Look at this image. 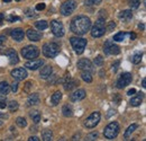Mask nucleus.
<instances>
[{
  "label": "nucleus",
  "mask_w": 146,
  "mask_h": 141,
  "mask_svg": "<svg viewBox=\"0 0 146 141\" xmlns=\"http://www.w3.org/2000/svg\"><path fill=\"white\" fill-rule=\"evenodd\" d=\"M91 28V20L90 18L87 16H76L72 19L71 25H70V30L76 35H84L87 34Z\"/></svg>",
  "instance_id": "nucleus-1"
},
{
  "label": "nucleus",
  "mask_w": 146,
  "mask_h": 141,
  "mask_svg": "<svg viewBox=\"0 0 146 141\" xmlns=\"http://www.w3.org/2000/svg\"><path fill=\"white\" fill-rule=\"evenodd\" d=\"M43 54L45 58H48V59H52L55 58L58 53H60V45L57 43L54 42H51V43H45L43 45Z\"/></svg>",
  "instance_id": "nucleus-2"
},
{
  "label": "nucleus",
  "mask_w": 146,
  "mask_h": 141,
  "mask_svg": "<svg viewBox=\"0 0 146 141\" xmlns=\"http://www.w3.org/2000/svg\"><path fill=\"white\" fill-rule=\"evenodd\" d=\"M106 33V23H105V18H98V20L96 21V24L93 25L91 30L92 37H101L105 35Z\"/></svg>",
  "instance_id": "nucleus-3"
},
{
  "label": "nucleus",
  "mask_w": 146,
  "mask_h": 141,
  "mask_svg": "<svg viewBox=\"0 0 146 141\" xmlns=\"http://www.w3.org/2000/svg\"><path fill=\"white\" fill-rule=\"evenodd\" d=\"M71 45H72L73 50L76 54H82L84 52V49L87 46V40L83 37H71L70 38Z\"/></svg>",
  "instance_id": "nucleus-4"
},
{
  "label": "nucleus",
  "mask_w": 146,
  "mask_h": 141,
  "mask_svg": "<svg viewBox=\"0 0 146 141\" xmlns=\"http://www.w3.org/2000/svg\"><path fill=\"white\" fill-rule=\"evenodd\" d=\"M119 130H120V128H119V124L117 122H110L104 130V136L106 139L112 140L118 136Z\"/></svg>",
  "instance_id": "nucleus-5"
},
{
  "label": "nucleus",
  "mask_w": 146,
  "mask_h": 141,
  "mask_svg": "<svg viewBox=\"0 0 146 141\" xmlns=\"http://www.w3.org/2000/svg\"><path fill=\"white\" fill-rule=\"evenodd\" d=\"M21 55L27 60H34L39 55V49L34 45H27L21 49Z\"/></svg>",
  "instance_id": "nucleus-6"
},
{
  "label": "nucleus",
  "mask_w": 146,
  "mask_h": 141,
  "mask_svg": "<svg viewBox=\"0 0 146 141\" xmlns=\"http://www.w3.org/2000/svg\"><path fill=\"white\" fill-rule=\"evenodd\" d=\"M75 8H76V1L75 0H68L64 3H62L60 11L63 16H69L75 10Z\"/></svg>",
  "instance_id": "nucleus-7"
},
{
  "label": "nucleus",
  "mask_w": 146,
  "mask_h": 141,
  "mask_svg": "<svg viewBox=\"0 0 146 141\" xmlns=\"http://www.w3.org/2000/svg\"><path fill=\"white\" fill-rule=\"evenodd\" d=\"M100 119H101V115L99 112H93L92 114H90L87 120L84 121V126L88 128V129H93L96 128L98 123L100 122Z\"/></svg>",
  "instance_id": "nucleus-8"
},
{
  "label": "nucleus",
  "mask_w": 146,
  "mask_h": 141,
  "mask_svg": "<svg viewBox=\"0 0 146 141\" xmlns=\"http://www.w3.org/2000/svg\"><path fill=\"white\" fill-rule=\"evenodd\" d=\"M104 52L107 55H110V54L117 55L120 53V48L117 44H115L111 40H107L105 42V45H104Z\"/></svg>",
  "instance_id": "nucleus-9"
},
{
  "label": "nucleus",
  "mask_w": 146,
  "mask_h": 141,
  "mask_svg": "<svg viewBox=\"0 0 146 141\" xmlns=\"http://www.w3.org/2000/svg\"><path fill=\"white\" fill-rule=\"evenodd\" d=\"M131 80H133L131 73H129V72L123 73V75L118 78V80H117V88L123 89V88H125V87H127L128 85L131 83Z\"/></svg>",
  "instance_id": "nucleus-10"
},
{
  "label": "nucleus",
  "mask_w": 146,
  "mask_h": 141,
  "mask_svg": "<svg viewBox=\"0 0 146 141\" xmlns=\"http://www.w3.org/2000/svg\"><path fill=\"white\" fill-rule=\"evenodd\" d=\"M51 31L57 37H62V36L64 35V33H65L63 24L61 21H58V20H52L51 21Z\"/></svg>",
  "instance_id": "nucleus-11"
},
{
  "label": "nucleus",
  "mask_w": 146,
  "mask_h": 141,
  "mask_svg": "<svg viewBox=\"0 0 146 141\" xmlns=\"http://www.w3.org/2000/svg\"><path fill=\"white\" fill-rule=\"evenodd\" d=\"M76 67H78V69H80L82 71H90V72L93 71V64H92V62L89 59L79 60L78 63H76Z\"/></svg>",
  "instance_id": "nucleus-12"
},
{
  "label": "nucleus",
  "mask_w": 146,
  "mask_h": 141,
  "mask_svg": "<svg viewBox=\"0 0 146 141\" xmlns=\"http://www.w3.org/2000/svg\"><path fill=\"white\" fill-rule=\"evenodd\" d=\"M11 77L14 78V79H16L17 81H20V80H24V79H26L27 78V71L25 68H17V69H14V70H11Z\"/></svg>",
  "instance_id": "nucleus-13"
},
{
  "label": "nucleus",
  "mask_w": 146,
  "mask_h": 141,
  "mask_svg": "<svg viewBox=\"0 0 146 141\" xmlns=\"http://www.w3.org/2000/svg\"><path fill=\"white\" fill-rule=\"evenodd\" d=\"M62 81H63L64 89H65V90H68V91L72 90L73 88H75V87H76V85H79V84L76 83V80H74V79L71 78V76H70V75H66Z\"/></svg>",
  "instance_id": "nucleus-14"
},
{
  "label": "nucleus",
  "mask_w": 146,
  "mask_h": 141,
  "mask_svg": "<svg viewBox=\"0 0 146 141\" xmlns=\"http://www.w3.org/2000/svg\"><path fill=\"white\" fill-rule=\"evenodd\" d=\"M3 54H6L8 58H9V63L10 64H13V66H15V64H17L19 62V58H18V53L16 52L14 49H8V50H6Z\"/></svg>",
  "instance_id": "nucleus-15"
},
{
  "label": "nucleus",
  "mask_w": 146,
  "mask_h": 141,
  "mask_svg": "<svg viewBox=\"0 0 146 141\" xmlns=\"http://www.w3.org/2000/svg\"><path fill=\"white\" fill-rule=\"evenodd\" d=\"M86 90L84 89H78L75 91H73L72 94L70 95V101L73 103H76V102H80L82 101L84 97H86Z\"/></svg>",
  "instance_id": "nucleus-16"
},
{
  "label": "nucleus",
  "mask_w": 146,
  "mask_h": 141,
  "mask_svg": "<svg viewBox=\"0 0 146 141\" xmlns=\"http://www.w3.org/2000/svg\"><path fill=\"white\" fill-rule=\"evenodd\" d=\"M43 64H44V60H36V59H34V60H32V61H28V62H26L25 63V67L27 68V69H29V70H37V69H39L40 67H43Z\"/></svg>",
  "instance_id": "nucleus-17"
},
{
  "label": "nucleus",
  "mask_w": 146,
  "mask_h": 141,
  "mask_svg": "<svg viewBox=\"0 0 146 141\" xmlns=\"http://www.w3.org/2000/svg\"><path fill=\"white\" fill-rule=\"evenodd\" d=\"M26 35H27L29 41H33V42H38V41H40V38H42V34H40L38 31L32 30V28L27 31Z\"/></svg>",
  "instance_id": "nucleus-18"
},
{
  "label": "nucleus",
  "mask_w": 146,
  "mask_h": 141,
  "mask_svg": "<svg viewBox=\"0 0 146 141\" xmlns=\"http://www.w3.org/2000/svg\"><path fill=\"white\" fill-rule=\"evenodd\" d=\"M10 35H11V37H13L15 41L20 42V41L24 40L25 33H24V31H23L21 28H15V30H11V31H10Z\"/></svg>",
  "instance_id": "nucleus-19"
},
{
  "label": "nucleus",
  "mask_w": 146,
  "mask_h": 141,
  "mask_svg": "<svg viewBox=\"0 0 146 141\" xmlns=\"http://www.w3.org/2000/svg\"><path fill=\"white\" fill-rule=\"evenodd\" d=\"M53 73V68L51 66H45L40 69V72H39V77L42 79H47Z\"/></svg>",
  "instance_id": "nucleus-20"
},
{
  "label": "nucleus",
  "mask_w": 146,
  "mask_h": 141,
  "mask_svg": "<svg viewBox=\"0 0 146 141\" xmlns=\"http://www.w3.org/2000/svg\"><path fill=\"white\" fill-rule=\"evenodd\" d=\"M39 104V95L37 93L34 94H31L28 96V99H27V105L28 106H35Z\"/></svg>",
  "instance_id": "nucleus-21"
},
{
  "label": "nucleus",
  "mask_w": 146,
  "mask_h": 141,
  "mask_svg": "<svg viewBox=\"0 0 146 141\" xmlns=\"http://www.w3.org/2000/svg\"><path fill=\"white\" fill-rule=\"evenodd\" d=\"M139 95L131 97V99L129 101V104L131 106H139L143 102V93H138Z\"/></svg>",
  "instance_id": "nucleus-22"
},
{
  "label": "nucleus",
  "mask_w": 146,
  "mask_h": 141,
  "mask_svg": "<svg viewBox=\"0 0 146 141\" xmlns=\"http://www.w3.org/2000/svg\"><path fill=\"white\" fill-rule=\"evenodd\" d=\"M62 99V93L61 91H55L51 97V104L53 106H56Z\"/></svg>",
  "instance_id": "nucleus-23"
},
{
  "label": "nucleus",
  "mask_w": 146,
  "mask_h": 141,
  "mask_svg": "<svg viewBox=\"0 0 146 141\" xmlns=\"http://www.w3.org/2000/svg\"><path fill=\"white\" fill-rule=\"evenodd\" d=\"M118 17L123 19V20H125V21H128L133 17V13H131V10H123V11L119 13Z\"/></svg>",
  "instance_id": "nucleus-24"
},
{
  "label": "nucleus",
  "mask_w": 146,
  "mask_h": 141,
  "mask_svg": "<svg viewBox=\"0 0 146 141\" xmlns=\"http://www.w3.org/2000/svg\"><path fill=\"white\" fill-rule=\"evenodd\" d=\"M137 128H138V125H137V124H131V125H129V126H128L127 130L125 131V134H124L125 140H128V138L131 136V133H133Z\"/></svg>",
  "instance_id": "nucleus-25"
},
{
  "label": "nucleus",
  "mask_w": 146,
  "mask_h": 141,
  "mask_svg": "<svg viewBox=\"0 0 146 141\" xmlns=\"http://www.w3.org/2000/svg\"><path fill=\"white\" fill-rule=\"evenodd\" d=\"M10 90V86L7 81H1L0 83V94L2 95H7Z\"/></svg>",
  "instance_id": "nucleus-26"
},
{
  "label": "nucleus",
  "mask_w": 146,
  "mask_h": 141,
  "mask_svg": "<svg viewBox=\"0 0 146 141\" xmlns=\"http://www.w3.org/2000/svg\"><path fill=\"white\" fill-rule=\"evenodd\" d=\"M42 138H43V140L44 141L52 140V139H53V132H52L51 130L46 129V130L43 131V133H42Z\"/></svg>",
  "instance_id": "nucleus-27"
},
{
  "label": "nucleus",
  "mask_w": 146,
  "mask_h": 141,
  "mask_svg": "<svg viewBox=\"0 0 146 141\" xmlns=\"http://www.w3.org/2000/svg\"><path fill=\"white\" fill-rule=\"evenodd\" d=\"M62 113H63L64 116H66V117H71V116L73 115L72 107L69 105H64L63 107H62Z\"/></svg>",
  "instance_id": "nucleus-28"
},
{
  "label": "nucleus",
  "mask_w": 146,
  "mask_h": 141,
  "mask_svg": "<svg viewBox=\"0 0 146 141\" xmlns=\"http://www.w3.org/2000/svg\"><path fill=\"white\" fill-rule=\"evenodd\" d=\"M35 26H36L37 30L44 31V30H46V28L48 27V24H47L46 20H39V21H36V23H35Z\"/></svg>",
  "instance_id": "nucleus-29"
},
{
  "label": "nucleus",
  "mask_w": 146,
  "mask_h": 141,
  "mask_svg": "<svg viewBox=\"0 0 146 141\" xmlns=\"http://www.w3.org/2000/svg\"><path fill=\"white\" fill-rule=\"evenodd\" d=\"M29 116L33 119L34 123L37 124L39 121H40V114H39L38 111H32V112H29Z\"/></svg>",
  "instance_id": "nucleus-30"
},
{
  "label": "nucleus",
  "mask_w": 146,
  "mask_h": 141,
  "mask_svg": "<svg viewBox=\"0 0 146 141\" xmlns=\"http://www.w3.org/2000/svg\"><path fill=\"white\" fill-rule=\"evenodd\" d=\"M81 78L86 81V83H91L92 81V75L90 71H82L81 73Z\"/></svg>",
  "instance_id": "nucleus-31"
},
{
  "label": "nucleus",
  "mask_w": 146,
  "mask_h": 141,
  "mask_svg": "<svg viewBox=\"0 0 146 141\" xmlns=\"http://www.w3.org/2000/svg\"><path fill=\"white\" fill-rule=\"evenodd\" d=\"M142 56H143V53L136 52L133 56H131V62H133V63H135V64L139 63V62L142 61Z\"/></svg>",
  "instance_id": "nucleus-32"
},
{
  "label": "nucleus",
  "mask_w": 146,
  "mask_h": 141,
  "mask_svg": "<svg viewBox=\"0 0 146 141\" xmlns=\"http://www.w3.org/2000/svg\"><path fill=\"white\" fill-rule=\"evenodd\" d=\"M7 106H8V109H9L10 112H16V111L18 109L19 104L16 101H10V102L7 104Z\"/></svg>",
  "instance_id": "nucleus-33"
},
{
  "label": "nucleus",
  "mask_w": 146,
  "mask_h": 141,
  "mask_svg": "<svg viewBox=\"0 0 146 141\" xmlns=\"http://www.w3.org/2000/svg\"><path fill=\"white\" fill-rule=\"evenodd\" d=\"M125 36H126V33H124V32H119V33H117L116 35L113 36V41H116V42H121V41H124L125 40Z\"/></svg>",
  "instance_id": "nucleus-34"
},
{
  "label": "nucleus",
  "mask_w": 146,
  "mask_h": 141,
  "mask_svg": "<svg viewBox=\"0 0 146 141\" xmlns=\"http://www.w3.org/2000/svg\"><path fill=\"white\" fill-rule=\"evenodd\" d=\"M16 123L18 125L19 128H25V126H27V121L25 120V117H21V116H19L16 119Z\"/></svg>",
  "instance_id": "nucleus-35"
},
{
  "label": "nucleus",
  "mask_w": 146,
  "mask_h": 141,
  "mask_svg": "<svg viewBox=\"0 0 146 141\" xmlns=\"http://www.w3.org/2000/svg\"><path fill=\"white\" fill-rule=\"evenodd\" d=\"M98 137H99V133H98V132H91L90 134H88V136L86 137V139H84V140H87V141L97 140V139H98Z\"/></svg>",
  "instance_id": "nucleus-36"
},
{
  "label": "nucleus",
  "mask_w": 146,
  "mask_h": 141,
  "mask_svg": "<svg viewBox=\"0 0 146 141\" xmlns=\"http://www.w3.org/2000/svg\"><path fill=\"white\" fill-rule=\"evenodd\" d=\"M141 5V0H129V7L131 9H136L138 8Z\"/></svg>",
  "instance_id": "nucleus-37"
},
{
  "label": "nucleus",
  "mask_w": 146,
  "mask_h": 141,
  "mask_svg": "<svg viewBox=\"0 0 146 141\" xmlns=\"http://www.w3.org/2000/svg\"><path fill=\"white\" fill-rule=\"evenodd\" d=\"M94 64L97 66V67H102V64H104V58L101 56V55H98L97 58H94Z\"/></svg>",
  "instance_id": "nucleus-38"
},
{
  "label": "nucleus",
  "mask_w": 146,
  "mask_h": 141,
  "mask_svg": "<svg viewBox=\"0 0 146 141\" xmlns=\"http://www.w3.org/2000/svg\"><path fill=\"white\" fill-rule=\"evenodd\" d=\"M102 0H86V5L87 6H98L101 3Z\"/></svg>",
  "instance_id": "nucleus-39"
},
{
  "label": "nucleus",
  "mask_w": 146,
  "mask_h": 141,
  "mask_svg": "<svg viewBox=\"0 0 146 141\" xmlns=\"http://www.w3.org/2000/svg\"><path fill=\"white\" fill-rule=\"evenodd\" d=\"M6 106H7V101H6L5 95L3 96H0V108H5Z\"/></svg>",
  "instance_id": "nucleus-40"
},
{
  "label": "nucleus",
  "mask_w": 146,
  "mask_h": 141,
  "mask_svg": "<svg viewBox=\"0 0 146 141\" xmlns=\"http://www.w3.org/2000/svg\"><path fill=\"white\" fill-rule=\"evenodd\" d=\"M16 20H20V17L15 16V15H10V16L8 17V21H9V23H14V21H16Z\"/></svg>",
  "instance_id": "nucleus-41"
},
{
  "label": "nucleus",
  "mask_w": 146,
  "mask_h": 141,
  "mask_svg": "<svg viewBox=\"0 0 146 141\" xmlns=\"http://www.w3.org/2000/svg\"><path fill=\"white\" fill-rule=\"evenodd\" d=\"M116 27V24L113 23V21H110L109 24H108V27H106V31H108V32H111L113 28Z\"/></svg>",
  "instance_id": "nucleus-42"
},
{
  "label": "nucleus",
  "mask_w": 146,
  "mask_h": 141,
  "mask_svg": "<svg viewBox=\"0 0 146 141\" xmlns=\"http://www.w3.org/2000/svg\"><path fill=\"white\" fill-rule=\"evenodd\" d=\"M119 64H120V62H119V61H116V62L112 64V71H113V72H117V71H118Z\"/></svg>",
  "instance_id": "nucleus-43"
},
{
  "label": "nucleus",
  "mask_w": 146,
  "mask_h": 141,
  "mask_svg": "<svg viewBox=\"0 0 146 141\" xmlns=\"http://www.w3.org/2000/svg\"><path fill=\"white\" fill-rule=\"evenodd\" d=\"M99 17L100 18H107V11L105 9H101L99 11Z\"/></svg>",
  "instance_id": "nucleus-44"
},
{
  "label": "nucleus",
  "mask_w": 146,
  "mask_h": 141,
  "mask_svg": "<svg viewBox=\"0 0 146 141\" xmlns=\"http://www.w3.org/2000/svg\"><path fill=\"white\" fill-rule=\"evenodd\" d=\"M11 90H13L14 93H17V90H18V83H14V84L11 85Z\"/></svg>",
  "instance_id": "nucleus-45"
},
{
  "label": "nucleus",
  "mask_w": 146,
  "mask_h": 141,
  "mask_svg": "<svg viewBox=\"0 0 146 141\" xmlns=\"http://www.w3.org/2000/svg\"><path fill=\"white\" fill-rule=\"evenodd\" d=\"M45 9V3H38L36 6V10H44Z\"/></svg>",
  "instance_id": "nucleus-46"
},
{
  "label": "nucleus",
  "mask_w": 146,
  "mask_h": 141,
  "mask_svg": "<svg viewBox=\"0 0 146 141\" xmlns=\"http://www.w3.org/2000/svg\"><path fill=\"white\" fill-rule=\"evenodd\" d=\"M7 41V36H5V35H0V46L5 43Z\"/></svg>",
  "instance_id": "nucleus-47"
},
{
  "label": "nucleus",
  "mask_w": 146,
  "mask_h": 141,
  "mask_svg": "<svg viewBox=\"0 0 146 141\" xmlns=\"http://www.w3.org/2000/svg\"><path fill=\"white\" fill-rule=\"evenodd\" d=\"M32 86H33V85H32V83H31V81L26 83V87H25V91H29V88H31Z\"/></svg>",
  "instance_id": "nucleus-48"
},
{
  "label": "nucleus",
  "mask_w": 146,
  "mask_h": 141,
  "mask_svg": "<svg viewBox=\"0 0 146 141\" xmlns=\"http://www.w3.org/2000/svg\"><path fill=\"white\" fill-rule=\"evenodd\" d=\"M135 93H136V89L131 88V89H129V90L127 91V95H129V96H133V95H135Z\"/></svg>",
  "instance_id": "nucleus-49"
},
{
  "label": "nucleus",
  "mask_w": 146,
  "mask_h": 141,
  "mask_svg": "<svg viewBox=\"0 0 146 141\" xmlns=\"http://www.w3.org/2000/svg\"><path fill=\"white\" fill-rule=\"evenodd\" d=\"M0 119H1V120H7V119H8V115H7V114H3V113L0 112Z\"/></svg>",
  "instance_id": "nucleus-50"
},
{
  "label": "nucleus",
  "mask_w": 146,
  "mask_h": 141,
  "mask_svg": "<svg viewBox=\"0 0 146 141\" xmlns=\"http://www.w3.org/2000/svg\"><path fill=\"white\" fill-rule=\"evenodd\" d=\"M28 140H29V141H39V138H38V137H35V136H34V137H31V138H29Z\"/></svg>",
  "instance_id": "nucleus-51"
},
{
  "label": "nucleus",
  "mask_w": 146,
  "mask_h": 141,
  "mask_svg": "<svg viewBox=\"0 0 146 141\" xmlns=\"http://www.w3.org/2000/svg\"><path fill=\"white\" fill-rule=\"evenodd\" d=\"M3 18H5V15L1 13V14H0V25L2 24V21H3Z\"/></svg>",
  "instance_id": "nucleus-52"
},
{
  "label": "nucleus",
  "mask_w": 146,
  "mask_h": 141,
  "mask_svg": "<svg viewBox=\"0 0 146 141\" xmlns=\"http://www.w3.org/2000/svg\"><path fill=\"white\" fill-rule=\"evenodd\" d=\"M136 38V34L135 33H130V40H135Z\"/></svg>",
  "instance_id": "nucleus-53"
},
{
  "label": "nucleus",
  "mask_w": 146,
  "mask_h": 141,
  "mask_svg": "<svg viewBox=\"0 0 146 141\" xmlns=\"http://www.w3.org/2000/svg\"><path fill=\"white\" fill-rule=\"evenodd\" d=\"M142 86H143V88H146V80L145 79H143V80H142Z\"/></svg>",
  "instance_id": "nucleus-54"
},
{
  "label": "nucleus",
  "mask_w": 146,
  "mask_h": 141,
  "mask_svg": "<svg viewBox=\"0 0 146 141\" xmlns=\"http://www.w3.org/2000/svg\"><path fill=\"white\" fill-rule=\"evenodd\" d=\"M139 28H142V30H144V24H139Z\"/></svg>",
  "instance_id": "nucleus-55"
},
{
  "label": "nucleus",
  "mask_w": 146,
  "mask_h": 141,
  "mask_svg": "<svg viewBox=\"0 0 146 141\" xmlns=\"http://www.w3.org/2000/svg\"><path fill=\"white\" fill-rule=\"evenodd\" d=\"M2 1H3V2H10L11 0H2Z\"/></svg>",
  "instance_id": "nucleus-56"
},
{
  "label": "nucleus",
  "mask_w": 146,
  "mask_h": 141,
  "mask_svg": "<svg viewBox=\"0 0 146 141\" xmlns=\"http://www.w3.org/2000/svg\"><path fill=\"white\" fill-rule=\"evenodd\" d=\"M2 125H3V122H2V121H0V126H2Z\"/></svg>",
  "instance_id": "nucleus-57"
},
{
  "label": "nucleus",
  "mask_w": 146,
  "mask_h": 141,
  "mask_svg": "<svg viewBox=\"0 0 146 141\" xmlns=\"http://www.w3.org/2000/svg\"><path fill=\"white\" fill-rule=\"evenodd\" d=\"M17 1H19V0H17Z\"/></svg>",
  "instance_id": "nucleus-58"
}]
</instances>
